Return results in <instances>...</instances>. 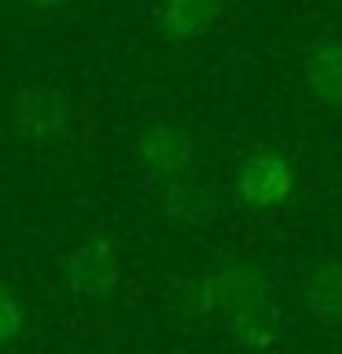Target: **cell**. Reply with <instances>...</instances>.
<instances>
[{
  "instance_id": "6da1fadb",
  "label": "cell",
  "mask_w": 342,
  "mask_h": 354,
  "mask_svg": "<svg viewBox=\"0 0 342 354\" xmlns=\"http://www.w3.org/2000/svg\"><path fill=\"white\" fill-rule=\"evenodd\" d=\"M195 137L173 122H151L148 129L132 144V155H137L140 170L159 177V181H181V177H192L195 166Z\"/></svg>"
},
{
  "instance_id": "7a4b0ae2",
  "label": "cell",
  "mask_w": 342,
  "mask_h": 354,
  "mask_svg": "<svg viewBox=\"0 0 342 354\" xmlns=\"http://www.w3.org/2000/svg\"><path fill=\"white\" fill-rule=\"evenodd\" d=\"M258 299H269V281H265L261 270L254 266H228L221 273H210L203 277L195 288H192V303L199 314L206 317H232L239 314L243 306L258 303Z\"/></svg>"
},
{
  "instance_id": "3957f363",
  "label": "cell",
  "mask_w": 342,
  "mask_h": 354,
  "mask_svg": "<svg viewBox=\"0 0 342 354\" xmlns=\"http://www.w3.org/2000/svg\"><path fill=\"white\" fill-rule=\"evenodd\" d=\"M236 188H239V199L254 210L276 207V203H283V199L291 196L294 166L287 162L280 151H250L239 166Z\"/></svg>"
},
{
  "instance_id": "277c9868",
  "label": "cell",
  "mask_w": 342,
  "mask_h": 354,
  "mask_svg": "<svg viewBox=\"0 0 342 354\" xmlns=\"http://www.w3.org/2000/svg\"><path fill=\"white\" fill-rule=\"evenodd\" d=\"M63 281L74 295H85V299L110 295L114 284H118V254H114V248H110L103 236L74 248L63 259Z\"/></svg>"
},
{
  "instance_id": "5b68a950",
  "label": "cell",
  "mask_w": 342,
  "mask_h": 354,
  "mask_svg": "<svg viewBox=\"0 0 342 354\" xmlns=\"http://www.w3.org/2000/svg\"><path fill=\"white\" fill-rule=\"evenodd\" d=\"M11 115H15V126L22 137L33 140H48L55 133L66 129V100L59 88L52 85H22L15 93V104H11Z\"/></svg>"
},
{
  "instance_id": "8992f818",
  "label": "cell",
  "mask_w": 342,
  "mask_h": 354,
  "mask_svg": "<svg viewBox=\"0 0 342 354\" xmlns=\"http://www.w3.org/2000/svg\"><path fill=\"white\" fill-rule=\"evenodd\" d=\"M302 71L320 104H342V37H316L302 55Z\"/></svg>"
},
{
  "instance_id": "52a82bcc",
  "label": "cell",
  "mask_w": 342,
  "mask_h": 354,
  "mask_svg": "<svg viewBox=\"0 0 342 354\" xmlns=\"http://www.w3.org/2000/svg\"><path fill=\"white\" fill-rule=\"evenodd\" d=\"M283 328V310L272 299H258V303L243 306L239 314L228 317V336L243 351H265L272 347Z\"/></svg>"
},
{
  "instance_id": "ba28073f",
  "label": "cell",
  "mask_w": 342,
  "mask_h": 354,
  "mask_svg": "<svg viewBox=\"0 0 342 354\" xmlns=\"http://www.w3.org/2000/svg\"><path fill=\"white\" fill-rule=\"evenodd\" d=\"M162 210L170 214L173 221H181V225H210L217 214H221V203L217 196L210 192L206 185H199L195 177H181V181H170L162 192Z\"/></svg>"
},
{
  "instance_id": "9c48e42d",
  "label": "cell",
  "mask_w": 342,
  "mask_h": 354,
  "mask_svg": "<svg viewBox=\"0 0 342 354\" xmlns=\"http://www.w3.org/2000/svg\"><path fill=\"white\" fill-rule=\"evenodd\" d=\"M221 19V0H162L159 26L170 41H199Z\"/></svg>"
},
{
  "instance_id": "30bf717a",
  "label": "cell",
  "mask_w": 342,
  "mask_h": 354,
  "mask_svg": "<svg viewBox=\"0 0 342 354\" xmlns=\"http://www.w3.org/2000/svg\"><path fill=\"white\" fill-rule=\"evenodd\" d=\"M305 306L320 321H342V266L328 262L305 284Z\"/></svg>"
},
{
  "instance_id": "8fae6325",
  "label": "cell",
  "mask_w": 342,
  "mask_h": 354,
  "mask_svg": "<svg viewBox=\"0 0 342 354\" xmlns=\"http://www.w3.org/2000/svg\"><path fill=\"white\" fill-rule=\"evenodd\" d=\"M22 325H26V310L11 292H4L0 295V339L11 343L22 332Z\"/></svg>"
},
{
  "instance_id": "7c38bea8",
  "label": "cell",
  "mask_w": 342,
  "mask_h": 354,
  "mask_svg": "<svg viewBox=\"0 0 342 354\" xmlns=\"http://www.w3.org/2000/svg\"><path fill=\"white\" fill-rule=\"evenodd\" d=\"M26 4H30L33 11H55V8H63L66 0H26Z\"/></svg>"
}]
</instances>
